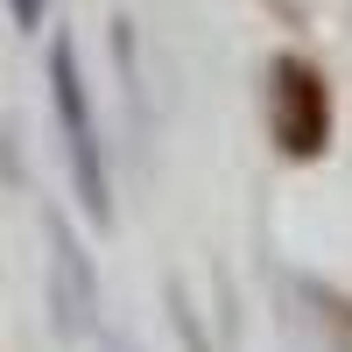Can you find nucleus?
Instances as JSON below:
<instances>
[{
    "instance_id": "f257e3e1",
    "label": "nucleus",
    "mask_w": 352,
    "mask_h": 352,
    "mask_svg": "<svg viewBox=\"0 0 352 352\" xmlns=\"http://www.w3.org/2000/svg\"><path fill=\"white\" fill-rule=\"evenodd\" d=\"M50 99H56V127H64V155L78 176V197L99 226L113 219V184H106V155H99V120H92V99H85V78H78V50L71 43H50Z\"/></svg>"
},
{
    "instance_id": "f03ea898",
    "label": "nucleus",
    "mask_w": 352,
    "mask_h": 352,
    "mask_svg": "<svg viewBox=\"0 0 352 352\" xmlns=\"http://www.w3.org/2000/svg\"><path fill=\"white\" fill-rule=\"evenodd\" d=\"M268 134L275 148L289 162H317L331 141V92L324 78H317V64H303V56H275L268 71Z\"/></svg>"
},
{
    "instance_id": "7ed1b4c3",
    "label": "nucleus",
    "mask_w": 352,
    "mask_h": 352,
    "mask_svg": "<svg viewBox=\"0 0 352 352\" xmlns=\"http://www.w3.org/2000/svg\"><path fill=\"white\" fill-rule=\"evenodd\" d=\"M50 254H56V324L78 331L99 317V282H92V261H85V247L71 240V226L50 212Z\"/></svg>"
},
{
    "instance_id": "20e7f679",
    "label": "nucleus",
    "mask_w": 352,
    "mask_h": 352,
    "mask_svg": "<svg viewBox=\"0 0 352 352\" xmlns=\"http://www.w3.org/2000/svg\"><path fill=\"white\" fill-rule=\"evenodd\" d=\"M303 303L317 317V331L331 338V352H352V296H338L331 282H303Z\"/></svg>"
},
{
    "instance_id": "39448f33",
    "label": "nucleus",
    "mask_w": 352,
    "mask_h": 352,
    "mask_svg": "<svg viewBox=\"0 0 352 352\" xmlns=\"http://www.w3.org/2000/svg\"><path fill=\"white\" fill-rule=\"evenodd\" d=\"M169 324H176V338H184V352H212L204 331H197V317L184 310V289H169Z\"/></svg>"
},
{
    "instance_id": "423d86ee",
    "label": "nucleus",
    "mask_w": 352,
    "mask_h": 352,
    "mask_svg": "<svg viewBox=\"0 0 352 352\" xmlns=\"http://www.w3.org/2000/svg\"><path fill=\"white\" fill-rule=\"evenodd\" d=\"M8 14H14L21 28H43V14H50V0H8Z\"/></svg>"
},
{
    "instance_id": "0eeeda50",
    "label": "nucleus",
    "mask_w": 352,
    "mask_h": 352,
    "mask_svg": "<svg viewBox=\"0 0 352 352\" xmlns=\"http://www.w3.org/2000/svg\"><path fill=\"white\" fill-rule=\"evenodd\" d=\"M113 352H127V345H120V338H113Z\"/></svg>"
}]
</instances>
